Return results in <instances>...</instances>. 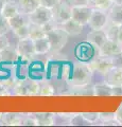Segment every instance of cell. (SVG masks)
Returning a JSON list of instances; mask_svg holds the SVG:
<instances>
[{
	"mask_svg": "<svg viewBox=\"0 0 122 127\" xmlns=\"http://www.w3.org/2000/svg\"><path fill=\"white\" fill-rule=\"evenodd\" d=\"M60 28H62L69 36H77V35H80L82 32H83V28L84 26H82L81 23L77 22L76 20H73L72 18H70L69 20L65 21L64 23L58 26Z\"/></svg>",
	"mask_w": 122,
	"mask_h": 127,
	"instance_id": "obj_14",
	"label": "cell"
},
{
	"mask_svg": "<svg viewBox=\"0 0 122 127\" xmlns=\"http://www.w3.org/2000/svg\"><path fill=\"white\" fill-rule=\"evenodd\" d=\"M92 13V7L89 5L83 6H72L71 9V18L77 22L81 23L82 26L88 25L89 18Z\"/></svg>",
	"mask_w": 122,
	"mask_h": 127,
	"instance_id": "obj_9",
	"label": "cell"
},
{
	"mask_svg": "<svg viewBox=\"0 0 122 127\" xmlns=\"http://www.w3.org/2000/svg\"><path fill=\"white\" fill-rule=\"evenodd\" d=\"M86 38H87L86 41L89 42L90 45H92L97 50L103 46V43L108 39L104 30H91L87 34Z\"/></svg>",
	"mask_w": 122,
	"mask_h": 127,
	"instance_id": "obj_13",
	"label": "cell"
},
{
	"mask_svg": "<svg viewBox=\"0 0 122 127\" xmlns=\"http://www.w3.org/2000/svg\"><path fill=\"white\" fill-rule=\"evenodd\" d=\"M61 1H62V0H39V2H41V5L46 6V7H49V9H52V10Z\"/></svg>",
	"mask_w": 122,
	"mask_h": 127,
	"instance_id": "obj_29",
	"label": "cell"
},
{
	"mask_svg": "<svg viewBox=\"0 0 122 127\" xmlns=\"http://www.w3.org/2000/svg\"><path fill=\"white\" fill-rule=\"evenodd\" d=\"M11 31L10 25L7 22V19H5L0 14V35H5Z\"/></svg>",
	"mask_w": 122,
	"mask_h": 127,
	"instance_id": "obj_28",
	"label": "cell"
},
{
	"mask_svg": "<svg viewBox=\"0 0 122 127\" xmlns=\"http://www.w3.org/2000/svg\"><path fill=\"white\" fill-rule=\"evenodd\" d=\"M112 62H113V67H119V68H122V51L115 54V55H113Z\"/></svg>",
	"mask_w": 122,
	"mask_h": 127,
	"instance_id": "obj_30",
	"label": "cell"
},
{
	"mask_svg": "<svg viewBox=\"0 0 122 127\" xmlns=\"http://www.w3.org/2000/svg\"><path fill=\"white\" fill-rule=\"evenodd\" d=\"M93 71L89 64L86 62H76L72 66V74L69 79L70 86H85L89 85L92 78Z\"/></svg>",
	"mask_w": 122,
	"mask_h": 127,
	"instance_id": "obj_1",
	"label": "cell"
},
{
	"mask_svg": "<svg viewBox=\"0 0 122 127\" xmlns=\"http://www.w3.org/2000/svg\"><path fill=\"white\" fill-rule=\"evenodd\" d=\"M93 94L94 95H113V88L107 84H100L93 86Z\"/></svg>",
	"mask_w": 122,
	"mask_h": 127,
	"instance_id": "obj_24",
	"label": "cell"
},
{
	"mask_svg": "<svg viewBox=\"0 0 122 127\" xmlns=\"http://www.w3.org/2000/svg\"><path fill=\"white\" fill-rule=\"evenodd\" d=\"M47 35V33L45 32V30L42 29L41 26H37V25H33V23H30V35L29 37L31 39H38L41 37H45Z\"/></svg>",
	"mask_w": 122,
	"mask_h": 127,
	"instance_id": "obj_23",
	"label": "cell"
},
{
	"mask_svg": "<svg viewBox=\"0 0 122 127\" xmlns=\"http://www.w3.org/2000/svg\"><path fill=\"white\" fill-rule=\"evenodd\" d=\"M34 41V48H35V53L36 55H44L51 52V47H50V42L48 40L47 36L35 39Z\"/></svg>",
	"mask_w": 122,
	"mask_h": 127,
	"instance_id": "obj_17",
	"label": "cell"
},
{
	"mask_svg": "<svg viewBox=\"0 0 122 127\" xmlns=\"http://www.w3.org/2000/svg\"><path fill=\"white\" fill-rule=\"evenodd\" d=\"M108 20L113 25L122 26V4H113L107 11Z\"/></svg>",
	"mask_w": 122,
	"mask_h": 127,
	"instance_id": "obj_15",
	"label": "cell"
},
{
	"mask_svg": "<svg viewBox=\"0 0 122 127\" xmlns=\"http://www.w3.org/2000/svg\"><path fill=\"white\" fill-rule=\"evenodd\" d=\"M121 51H122V45L114 40H111V39H107L103 43V46L98 49V54L102 55V56L112 57L113 55L119 53Z\"/></svg>",
	"mask_w": 122,
	"mask_h": 127,
	"instance_id": "obj_12",
	"label": "cell"
},
{
	"mask_svg": "<svg viewBox=\"0 0 122 127\" xmlns=\"http://www.w3.org/2000/svg\"><path fill=\"white\" fill-rule=\"evenodd\" d=\"M2 2H9V1H12V0H1Z\"/></svg>",
	"mask_w": 122,
	"mask_h": 127,
	"instance_id": "obj_40",
	"label": "cell"
},
{
	"mask_svg": "<svg viewBox=\"0 0 122 127\" xmlns=\"http://www.w3.org/2000/svg\"><path fill=\"white\" fill-rule=\"evenodd\" d=\"M32 116L35 118L37 125H53L54 114L52 113H34Z\"/></svg>",
	"mask_w": 122,
	"mask_h": 127,
	"instance_id": "obj_22",
	"label": "cell"
},
{
	"mask_svg": "<svg viewBox=\"0 0 122 127\" xmlns=\"http://www.w3.org/2000/svg\"><path fill=\"white\" fill-rule=\"evenodd\" d=\"M13 33L16 35L19 39L28 38L30 35V23H27V25H23L21 27L17 28V29L13 30Z\"/></svg>",
	"mask_w": 122,
	"mask_h": 127,
	"instance_id": "obj_25",
	"label": "cell"
},
{
	"mask_svg": "<svg viewBox=\"0 0 122 127\" xmlns=\"http://www.w3.org/2000/svg\"><path fill=\"white\" fill-rule=\"evenodd\" d=\"M41 5L39 0H18L19 11L23 14L29 15Z\"/></svg>",
	"mask_w": 122,
	"mask_h": 127,
	"instance_id": "obj_18",
	"label": "cell"
},
{
	"mask_svg": "<svg viewBox=\"0 0 122 127\" xmlns=\"http://www.w3.org/2000/svg\"><path fill=\"white\" fill-rule=\"evenodd\" d=\"M113 4L114 3H113L112 0H97V2L92 5V9L107 12L113 6Z\"/></svg>",
	"mask_w": 122,
	"mask_h": 127,
	"instance_id": "obj_26",
	"label": "cell"
},
{
	"mask_svg": "<svg viewBox=\"0 0 122 127\" xmlns=\"http://www.w3.org/2000/svg\"><path fill=\"white\" fill-rule=\"evenodd\" d=\"M16 49L18 51L19 56L25 59H32L36 55L35 48H34V41L30 37L19 39L16 46Z\"/></svg>",
	"mask_w": 122,
	"mask_h": 127,
	"instance_id": "obj_8",
	"label": "cell"
},
{
	"mask_svg": "<svg viewBox=\"0 0 122 127\" xmlns=\"http://www.w3.org/2000/svg\"><path fill=\"white\" fill-rule=\"evenodd\" d=\"M99 120L105 125L106 123L115 120V113H99Z\"/></svg>",
	"mask_w": 122,
	"mask_h": 127,
	"instance_id": "obj_31",
	"label": "cell"
},
{
	"mask_svg": "<svg viewBox=\"0 0 122 127\" xmlns=\"http://www.w3.org/2000/svg\"><path fill=\"white\" fill-rule=\"evenodd\" d=\"M7 22H9L10 28H11L12 31L15 30V29H17V28H19V27L23 26V25L30 23V21H29V16L27 15V14L21 13V12H19V13L17 15H15L14 17L7 19Z\"/></svg>",
	"mask_w": 122,
	"mask_h": 127,
	"instance_id": "obj_20",
	"label": "cell"
},
{
	"mask_svg": "<svg viewBox=\"0 0 122 127\" xmlns=\"http://www.w3.org/2000/svg\"><path fill=\"white\" fill-rule=\"evenodd\" d=\"M46 36L50 42L51 52H58V51H61L66 46L69 35L62 28L57 27L52 31L48 32Z\"/></svg>",
	"mask_w": 122,
	"mask_h": 127,
	"instance_id": "obj_2",
	"label": "cell"
},
{
	"mask_svg": "<svg viewBox=\"0 0 122 127\" xmlns=\"http://www.w3.org/2000/svg\"><path fill=\"white\" fill-rule=\"evenodd\" d=\"M68 2H69L72 6L88 5V0H68Z\"/></svg>",
	"mask_w": 122,
	"mask_h": 127,
	"instance_id": "obj_34",
	"label": "cell"
},
{
	"mask_svg": "<svg viewBox=\"0 0 122 127\" xmlns=\"http://www.w3.org/2000/svg\"><path fill=\"white\" fill-rule=\"evenodd\" d=\"M3 4H4V2H2L1 0H0V14H1V11H2V7H3Z\"/></svg>",
	"mask_w": 122,
	"mask_h": 127,
	"instance_id": "obj_39",
	"label": "cell"
},
{
	"mask_svg": "<svg viewBox=\"0 0 122 127\" xmlns=\"http://www.w3.org/2000/svg\"><path fill=\"white\" fill-rule=\"evenodd\" d=\"M114 4H122V0H112Z\"/></svg>",
	"mask_w": 122,
	"mask_h": 127,
	"instance_id": "obj_38",
	"label": "cell"
},
{
	"mask_svg": "<svg viewBox=\"0 0 122 127\" xmlns=\"http://www.w3.org/2000/svg\"><path fill=\"white\" fill-rule=\"evenodd\" d=\"M87 123H96L99 121V113H82Z\"/></svg>",
	"mask_w": 122,
	"mask_h": 127,
	"instance_id": "obj_32",
	"label": "cell"
},
{
	"mask_svg": "<svg viewBox=\"0 0 122 127\" xmlns=\"http://www.w3.org/2000/svg\"><path fill=\"white\" fill-rule=\"evenodd\" d=\"M71 9L72 5L68 2V0H62L53 9V19L58 26L71 18Z\"/></svg>",
	"mask_w": 122,
	"mask_h": 127,
	"instance_id": "obj_4",
	"label": "cell"
},
{
	"mask_svg": "<svg viewBox=\"0 0 122 127\" xmlns=\"http://www.w3.org/2000/svg\"><path fill=\"white\" fill-rule=\"evenodd\" d=\"M18 57H19V54L16 47H13L11 45L7 48H5L4 50L0 51V62L13 63V62H16Z\"/></svg>",
	"mask_w": 122,
	"mask_h": 127,
	"instance_id": "obj_16",
	"label": "cell"
},
{
	"mask_svg": "<svg viewBox=\"0 0 122 127\" xmlns=\"http://www.w3.org/2000/svg\"><path fill=\"white\" fill-rule=\"evenodd\" d=\"M9 46H10V41H9V38L6 37V34L0 35V51L4 50Z\"/></svg>",
	"mask_w": 122,
	"mask_h": 127,
	"instance_id": "obj_33",
	"label": "cell"
},
{
	"mask_svg": "<svg viewBox=\"0 0 122 127\" xmlns=\"http://www.w3.org/2000/svg\"><path fill=\"white\" fill-rule=\"evenodd\" d=\"M19 12L20 11H19L18 3L14 2V0H12V1H9V2H4L1 11V15L5 19H10L12 17H14L15 15H17Z\"/></svg>",
	"mask_w": 122,
	"mask_h": 127,
	"instance_id": "obj_19",
	"label": "cell"
},
{
	"mask_svg": "<svg viewBox=\"0 0 122 127\" xmlns=\"http://www.w3.org/2000/svg\"><path fill=\"white\" fill-rule=\"evenodd\" d=\"M89 66L91 70L93 71V73H98L101 75H105V73L107 71L113 68V62H112V57L108 56H102L99 55L93 57L91 61H89Z\"/></svg>",
	"mask_w": 122,
	"mask_h": 127,
	"instance_id": "obj_6",
	"label": "cell"
},
{
	"mask_svg": "<svg viewBox=\"0 0 122 127\" xmlns=\"http://www.w3.org/2000/svg\"><path fill=\"white\" fill-rule=\"evenodd\" d=\"M28 16H29L30 23L42 27L53 19V10L42 5H39L36 10L33 11L32 13H30Z\"/></svg>",
	"mask_w": 122,
	"mask_h": 127,
	"instance_id": "obj_3",
	"label": "cell"
},
{
	"mask_svg": "<svg viewBox=\"0 0 122 127\" xmlns=\"http://www.w3.org/2000/svg\"><path fill=\"white\" fill-rule=\"evenodd\" d=\"M108 15L107 12L92 9L91 16L89 18L88 26L91 30H104L105 27L108 25Z\"/></svg>",
	"mask_w": 122,
	"mask_h": 127,
	"instance_id": "obj_7",
	"label": "cell"
},
{
	"mask_svg": "<svg viewBox=\"0 0 122 127\" xmlns=\"http://www.w3.org/2000/svg\"><path fill=\"white\" fill-rule=\"evenodd\" d=\"M104 83L109 87H122V68L113 67L104 75Z\"/></svg>",
	"mask_w": 122,
	"mask_h": 127,
	"instance_id": "obj_10",
	"label": "cell"
},
{
	"mask_svg": "<svg viewBox=\"0 0 122 127\" xmlns=\"http://www.w3.org/2000/svg\"><path fill=\"white\" fill-rule=\"evenodd\" d=\"M54 94V89L48 82L39 83V95H52Z\"/></svg>",
	"mask_w": 122,
	"mask_h": 127,
	"instance_id": "obj_27",
	"label": "cell"
},
{
	"mask_svg": "<svg viewBox=\"0 0 122 127\" xmlns=\"http://www.w3.org/2000/svg\"><path fill=\"white\" fill-rule=\"evenodd\" d=\"M15 95H39V82L26 79L14 87Z\"/></svg>",
	"mask_w": 122,
	"mask_h": 127,
	"instance_id": "obj_5",
	"label": "cell"
},
{
	"mask_svg": "<svg viewBox=\"0 0 122 127\" xmlns=\"http://www.w3.org/2000/svg\"><path fill=\"white\" fill-rule=\"evenodd\" d=\"M115 120L119 123V125H122V104L121 106L116 110L115 112Z\"/></svg>",
	"mask_w": 122,
	"mask_h": 127,
	"instance_id": "obj_35",
	"label": "cell"
},
{
	"mask_svg": "<svg viewBox=\"0 0 122 127\" xmlns=\"http://www.w3.org/2000/svg\"><path fill=\"white\" fill-rule=\"evenodd\" d=\"M96 2H97V0H88V5H89L90 7H92V5H93Z\"/></svg>",
	"mask_w": 122,
	"mask_h": 127,
	"instance_id": "obj_37",
	"label": "cell"
},
{
	"mask_svg": "<svg viewBox=\"0 0 122 127\" xmlns=\"http://www.w3.org/2000/svg\"><path fill=\"white\" fill-rule=\"evenodd\" d=\"M23 116L17 113H3L1 114V119L4 125H21Z\"/></svg>",
	"mask_w": 122,
	"mask_h": 127,
	"instance_id": "obj_21",
	"label": "cell"
},
{
	"mask_svg": "<svg viewBox=\"0 0 122 127\" xmlns=\"http://www.w3.org/2000/svg\"><path fill=\"white\" fill-rule=\"evenodd\" d=\"M94 48L89 42L80 43L76 49V55L79 58V61L82 62H89L94 57Z\"/></svg>",
	"mask_w": 122,
	"mask_h": 127,
	"instance_id": "obj_11",
	"label": "cell"
},
{
	"mask_svg": "<svg viewBox=\"0 0 122 127\" xmlns=\"http://www.w3.org/2000/svg\"><path fill=\"white\" fill-rule=\"evenodd\" d=\"M117 42L122 45V26L120 27V30H119V33H118V39H117Z\"/></svg>",
	"mask_w": 122,
	"mask_h": 127,
	"instance_id": "obj_36",
	"label": "cell"
}]
</instances>
